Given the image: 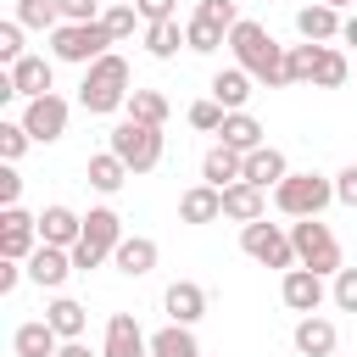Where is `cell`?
Instances as JSON below:
<instances>
[{"label": "cell", "mask_w": 357, "mask_h": 357, "mask_svg": "<svg viewBox=\"0 0 357 357\" xmlns=\"http://www.w3.org/2000/svg\"><path fill=\"white\" fill-rule=\"evenodd\" d=\"M229 50H234V67H245L257 84H268V89L284 84V45H273V33L262 22L240 17L234 33H229Z\"/></svg>", "instance_id": "cell-1"}, {"label": "cell", "mask_w": 357, "mask_h": 357, "mask_svg": "<svg viewBox=\"0 0 357 357\" xmlns=\"http://www.w3.org/2000/svg\"><path fill=\"white\" fill-rule=\"evenodd\" d=\"M128 95H134V73H128V61H123L117 50H106L100 61L84 67V84H78V106H84V112L106 117V112L128 106Z\"/></svg>", "instance_id": "cell-2"}, {"label": "cell", "mask_w": 357, "mask_h": 357, "mask_svg": "<svg viewBox=\"0 0 357 357\" xmlns=\"http://www.w3.org/2000/svg\"><path fill=\"white\" fill-rule=\"evenodd\" d=\"M290 245H296V262L312 268V273H324V279L346 268V262H340V240H335V229L318 223V218H296V223H290Z\"/></svg>", "instance_id": "cell-3"}, {"label": "cell", "mask_w": 357, "mask_h": 357, "mask_svg": "<svg viewBox=\"0 0 357 357\" xmlns=\"http://www.w3.org/2000/svg\"><path fill=\"white\" fill-rule=\"evenodd\" d=\"M117 245H123V218H117L112 206H95V212L84 218V240L73 245V268L89 273V268H100Z\"/></svg>", "instance_id": "cell-4"}, {"label": "cell", "mask_w": 357, "mask_h": 357, "mask_svg": "<svg viewBox=\"0 0 357 357\" xmlns=\"http://www.w3.org/2000/svg\"><path fill=\"white\" fill-rule=\"evenodd\" d=\"M329 201H335V178H324V173H290L273 190V206L284 218H318Z\"/></svg>", "instance_id": "cell-5"}, {"label": "cell", "mask_w": 357, "mask_h": 357, "mask_svg": "<svg viewBox=\"0 0 357 357\" xmlns=\"http://www.w3.org/2000/svg\"><path fill=\"white\" fill-rule=\"evenodd\" d=\"M106 45H117V39L106 33V22H61V28L50 33L56 61H78V67L100 61V56H106Z\"/></svg>", "instance_id": "cell-6"}, {"label": "cell", "mask_w": 357, "mask_h": 357, "mask_svg": "<svg viewBox=\"0 0 357 357\" xmlns=\"http://www.w3.org/2000/svg\"><path fill=\"white\" fill-rule=\"evenodd\" d=\"M106 151H117V156L128 162V173H151V167L162 162V128L123 117V123L112 128V145H106Z\"/></svg>", "instance_id": "cell-7"}, {"label": "cell", "mask_w": 357, "mask_h": 357, "mask_svg": "<svg viewBox=\"0 0 357 357\" xmlns=\"http://www.w3.org/2000/svg\"><path fill=\"white\" fill-rule=\"evenodd\" d=\"M240 245H245V257L251 262H262V268H301L296 262V245H290V234L279 229V223H268V218H257V223H245L240 229Z\"/></svg>", "instance_id": "cell-8"}, {"label": "cell", "mask_w": 357, "mask_h": 357, "mask_svg": "<svg viewBox=\"0 0 357 357\" xmlns=\"http://www.w3.org/2000/svg\"><path fill=\"white\" fill-rule=\"evenodd\" d=\"M39 251V218H28L22 206H6L0 212V257L6 262H28Z\"/></svg>", "instance_id": "cell-9"}, {"label": "cell", "mask_w": 357, "mask_h": 357, "mask_svg": "<svg viewBox=\"0 0 357 357\" xmlns=\"http://www.w3.org/2000/svg\"><path fill=\"white\" fill-rule=\"evenodd\" d=\"M67 117H73V106H67L61 95H39V100H28L22 128H28L39 145H50V139H61V134H67Z\"/></svg>", "instance_id": "cell-10"}, {"label": "cell", "mask_w": 357, "mask_h": 357, "mask_svg": "<svg viewBox=\"0 0 357 357\" xmlns=\"http://www.w3.org/2000/svg\"><path fill=\"white\" fill-rule=\"evenodd\" d=\"M279 296H284V307L290 312H318L324 307V273H312V268H290L284 273V284H279Z\"/></svg>", "instance_id": "cell-11"}, {"label": "cell", "mask_w": 357, "mask_h": 357, "mask_svg": "<svg viewBox=\"0 0 357 357\" xmlns=\"http://www.w3.org/2000/svg\"><path fill=\"white\" fill-rule=\"evenodd\" d=\"M100 357H151V340L139 335L134 312H112V318H106V346H100Z\"/></svg>", "instance_id": "cell-12"}, {"label": "cell", "mask_w": 357, "mask_h": 357, "mask_svg": "<svg viewBox=\"0 0 357 357\" xmlns=\"http://www.w3.org/2000/svg\"><path fill=\"white\" fill-rule=\"evenodd\" d=\"M340 28H346V17H340L335 6H324V0H312V6L296 11V33H301L307 45H329V39H340Z\"/></svg>", "instance_id": "cell-13"}, {"label": "cell", "mask_w": 357, "mask_h": 357, "mask_svg": "<svg viewBox=\"0 0 357 357\" xmlns=\"http://www.w3.org/2000/svg\"><path fill=\"white\" fill-rule=\"evenodd\" d=\"M67 273H78V268H73V251H61V245H45V240H39V251L28 257V279H33V284H45V290H61V284H67Z\"/></svg>", "instance_id": "cell-14"}, {"label": "cell", "mask_w": 357, "mask_h": 357, "mask_svg": "<svg viewBox=\"0 0 357 357\" xmlns=\"http://www.w3.org/2000/svg\"><path fill=\"white\" fill-rule=\"evenodd\" d=\"M245 178V156L240 151H229L223 139L201 156V184H212V190H229V184H240Z\"/></svg>", "instance_id": "cell-15"}, {"label": "cell", "mask_w": 357, "mask_h": 357, "mask_svg": "<svg viewBox=\"0 0 357 357\" xmlns=\"http://www.w3.org/2000/svg\"><path fill=\"white\" fill-rule=\"evenodd\" d=\"M39 240L73 251V245L84 240V218H78L73 206H45V212H39Z\"/></svg>", "instance_id": "cell-16"}, {"label": "cell", "mask_w": 357, "mask_h": 357, "mask_svg": "<svg viewBox=\"0 0 357 357\" xmlns=\"http://www.w3.org/2000/svg\"><path fill=\"white\" fill-rule=\"evenodd\" d=\"M162 307H167V318H173V324H184V329H190V324L206 312V290H201L195 279H173V284H167V296H162Z\"/></svg>", "instance_id": "cell-17"}, {"label": "cell", "mask_w": 357, "mask_h": 357, "mask_svg": "<svg viewBox=\"0 0 357 357\" xmlns=\"http://www.w3.org/2000/svg\"><path fill=\"white\" fill-rule=\"evenodd\" d=\"M11 73V89L17 95H28V100H39V95H56L50 84H56V73H50V61L45 56H22L17 67H6Z\"/></svg>", "instance_id": "cell-18"}, {"label": "cell", "mask_w": 357, "mask_h": 357, "mask_svg": "<svg viewBox=\"0 0 357 357\" xmlns=\"http://www.w3.org/2000/svg\"><path fill=\"white\" fill-rule=\"evenodd\" d=\"M156 240L151 234H123V245L112 251V262H117V273H128V279H139V273H151L156 268Z\"/></svg>", "instance_id": "cell-19"}, {"label": "cell", "mask_w": 357, "mask_h": 357, "mask_svg": "<svg viewBox=\"0 0 357 357\" xmlns=\"http://www.w3.org/2000/svg\"><path fill=\"white\" fill-rule=\"evenodd\" d=\"M290 178V162H284V151H273V145H262V151H251L245 156V184H257V190H279Z\"/></svg>", "instance_id": "cell-20"}, {"label": "cell", "mask_w": 357, "mask_h": 357, "mask_svg": "<svg viewBox=\"0 0 357 357\" xmlns=\"http://www.w3.org/2000/svg\"><path fill=\"white\" fill-rule=\"evenodd\" d=\"M335 324L329 318H318V312H307L301 324H296V351L301 357H335Z\"/></svg>", "instance_id": "cell-21"}, {"label": "cell", "mask_w": 357, "mask_h": 357, "mask_svg": "<svg viewBox=\"0 0 357 357\" xmlns=\"http://www.w3.org/2000/svg\"><path fill=\"white\" fill-rule=\"evenodd\" d=\"M251 73L245 67H223L218 78H212V100L223 106V112H245V100H251Z\"/></svg>", "instance_id": "cell-22"}, {"label": "cell", "mask_w": 357, "mask_h": 357, "mask_svg": "<svg viewBox=\"0 0 357 357\" xmlns=\"http://www.w3.org/2000/svg\"><path fill=\"white\" fill-rule=\"evenodd\" d=\"M178 218H184V223H218V218H223V190H212V184L184 190V195H178Z\"/></svg>", "instance_id": "cell-23"}, {"label": "cell", "mask_w": 357, "mask_h": 357, "mask_svg": "<svg viewBox=\"0 0 357 357\" xmlns=\"http://www.w3.org/2000/svg\"><path fill=\"white\" fill-rule=\"evenodd\" d=\"M11 351H17V357H56V351H61V335H56L45 318H33V324H22V329L11 335Z\"/></svg>", "instance_id": "cell-24"}, {"label": "cell", "mask_w": 357, "mask_h": 357, "mask_svg": "<svg viewBox=\"0 0 357 357\" xmlns=\"http://www.w3.org/2000/svg\"><path fill=\"white\" fill-rule=\"evenodd\" d=\"M218 134H223V145H229V151H240V156H251V151H262V123H257L251 112H229Z\"/></svg>", "instance_id": "cell-25"}, {"label": "cell", "mask_w": 357, "mask_h": 357, "mask_svg": "<svg viewBox=\"0 0 357 357\" xmlns=\"http://www.w3.org/2000/svg\"><path fill=\"white\" fill-rule=\"evenodd\" d=\"M45 324H50L61 340H84V324H89V312H84L73 296H56V301L45 307Z\"/></svg>", "instance_id": "cell-26"}, {"label": "cell", "mask_w": 357, "mask_h": 357, "mask_svg": "<svg viewBox=\"0 0 357 357\" xmlns=\"http://www.w3.org/2000/svg\"><path fill=\"white\" fill-rule=\"evenodd\" d=\"M84 178H89V184H95L100 195H112V190H123V178H128V162H123L117 151H100V156H89Z\"/></svg>", "instance_id": "cell-27"}, {"label": "cell", "mask_w": 357, "mask_h": 357, "mask_svg": "<svg viewBox=\"0 0 357 357\" xmlns=\"http://www.w3.org/2000/svg\"><path fill=\"white\" fill-rule=\"evenodd\" d=\"M223 218H234V223H257V218H262V190L245 184V178L229 184V190H223Z\"/></svg>", "instance_id": "cell-28"}, {"label": "cell", "mask_w": 357, "mask_h": 357, "mask_svg": "<svg viewBox=\"0 0 357 357\" xmlns=\"http://www.w3.org/2000/svg\"><path fill=\"white\" fill-rule=\"evenodd\" d=\"M151 357H201V346H195V335L184 324H167V329L151 335Z\"/></svg>", "instance_id": "cell-29"}, {"label": "cell", "mask_w": 357, "mask_h": 357, "mask_svg": "<svg viewBox=\"0 0 357 357\" xmlns=\"http://www.w3.org/2000/svg\"><path fill=\"white\" fill-rule=\"evenodd\" d=\"M178 45H184L178 17H173V22H145V50H151L156 61H173V56H178Z\"/></svg>", "instance_id": "cell-30"}, {"label": "cell", "mask_w": 357, "mask_h": 357, "mask_svg": "<svg viewBox=\"0 0 357 357\" xmlns=\"http://www.w3.org/2000/svg\"><path fill=\"white\" fill-rule=\"evenodd\" d=\"M318 56H324V45H290L284 50V84H312Z\"/></svg>", "instance_id": "cell-31"}, {"label": "cell", "mask_w": 357, "mask_h": 357, "mask_svg": "<svg viewBox=\"0 0 357 357\" xmlns=\"http://www.w3.org/2000/svg\"><path fill=\"white\" fill-rule=\"evenodd\" d=\"M128 117L162 128V123H167V95H162V89H134V95H128Z\"/></svg>", "instance_id": "cell-32"}, {"label": "cell", "mask_w": 357, "mask_h": 357, "mask_svg": "<svg viewBox=\"0 0 357 357\" xmlns=\"http://www.w3.org/2000/svg\"><path fill=\"white\" fill-rule=\"evenodd\" d=\"M17 22L56 33V28H61V6H56V0H17Z\"/></svg>", "instance_id": "cell-33"}, {"label": "cell", "mask_w": 357, "mask_h": 357, "mask_svg": "<svg viewBox=\"0 0 357 357\" xmlns=\"http://www.w3.org/2000/svg\"><path fill=\"white\" fill-rule=\"evenodd\" d=\"M184 45H190V50H201V56H212L218 45H229V33H223V28H212V22H201V17H190V22H184Z\"/></svg>", "instance_id": "cell-34"}, {"label": "cell", "mask_w": 357, "mask_h": 357, "mask_svg": "<svg viewBox=\"0 0 357 357\" xmlns=\"http://www.w3.org/2000/svg\"><path fill=\"white\" fill-rule=\"evenodd\" d=\"M346 73H351V67H346V56H340L335 45H324V56H318V73H312V84H318V89H340V84H346Z\"/></svg>", "instance_id": "cell-35"}, {"label": "cell", "mask_w": 357, "mask_h": 357, "mask_svg": "<svg viewBox=\"0 0 357 357\" xmlns=\"http://www.w3.org/2000/svg\"><path fill=\"white\" fill-rule=\"evenodd\" d=\"M195 17H201V22H212V28H223V33H234L240 6H234V0H201V6H195Z\"/></svg>", "instance_id": "cell-36"}, {"label": "cell", "mask_w": 357, "mask_h": 357, "mask_svg": "<svg viewBox=\"0 0 357 357\" xmlns=\"http://www.w3.org/2000/svg\"><path fill=\"white\" fill-rule=\"evenodd\" d=\"M100 22H106V33H112V39H128V33H134V28L145 22V17H139L134 6H112V11L100 17Z\"/></svg>", "instance_id": "cell-37"}, {"label": "cell", "mask_w": 357, "mask_h": 357, "mask_svg": "<svg viewBox=\"0 0 357 357\" xmlns=\"http://www.w3.org/2000/svg\"><path fill=\"white\" fill-rule=\"evenodd\" d=\"M22 56H28V50H22V22L11 17V22H0V61H6V67H17Z\"/></svg>", "instance_id": "cell-38"}, {"label": "cell", "mask_w": 357, "mask_h": 357, "mask_svg": "<svg viewBox=\"0 0 357 357\" xmlns=\"http://www.w3.org/2000/svg\"><path fill=\"white\" fill-rule=\"evenodd\" d=\"M223 117H229V112H223L218 100H195V106H190V128H201V134H218Z\"/></svg>", "instance_id": "cell-39"}, {"label": "cell", "mask_w": 357, "mask_h": 357, "mask_svg": "<svg viewBox=\"0 0 357 357\" xmlns=\"http://www.w3.org/2000/svg\"><path fill=\"white\" fill-rule=\"evenodd\" d=\"M28 139H33V134H28L22 123H0V162H17V156L28 151Z\"/></svg>", "instance_id": "cell-40"}, {"label": "cell", "mask_w": 357, "mask_h": 357, "mask_svg": "<svg viewBox=\"0 0 357 357\" xmlns=\"http://www.w3.org/2000/svg\"><path fill=\"white\" fill-rule=\"evenodd\" d=\"M329 296H335V307H340V312H357V268H340Z\"/></svg>", "instance_id": "cell-41"}, {"label": "cell", "mask_w": 357, "mask_h": 357, "mask_svg": "<svg viewBox=\"0 0 357 357\" xmlns=\"http://www.w3.org/2000/svg\"><path fill=\"white\" fill-rule=\"evenodd\" d=\"M61 6V22H100V0H56Z\"/></svg>", "instance_id": "cell-42"}, {"label": "cell", "mask_w": 357, "mask_h": 357, "mask_svg": "<svg viewBox=\"0 0 357 357\" xmlns=\"http://www.w3.org/2000/svg\"><path fill=\"white\" fill-rule=\"evenodd\" d=\"M335 201H340V206H357V162L335 173Z\"/></svg>", "instance_id": "cell-43"}, {"label": "cell", "mask_w": 357, "mask_h": 357, "mask_svg": "<svg viewBox=\"0 0 357 357\" xmlns=\"http://www.w3.org/2000/svg\"><path fill=\"white\" fill-rule=\"evenodd\" d=\"M173 6H178V0H134V11H139L145 22H173Z\"/></svg>", "instance_id": "cell-44"}, {"label": "cell", "mask_w": 357, "mask_h": 357, "mask_svg": "<svg viewBox=\"0 0 357 357\" xmlns=\"http://www.w3.org/2000/svg\"><path fill=\"white\" fill-rule=\"evenodd\" d=\"M17 195H22V178H17V167L6 162V167H0V206H17Z\"/></svg>", "instance_id": "cell-45"}, {"label": "cell", "mask_w": 357, "mask_h": 357, "mask_svg": "<svg viewBox=\"0 0 357 357\" xmlns=\"http://www.w3.org/2000/svg\"><path fill=\"white\" fill-rule=\"evenodd\" d=\"M22 273H28L22 262H6V257H0V296H11V290L22 284Z\"/></svg>", "instance_id": "cell-46"}, {"label": "cell", "mask_w": 357, "mask_h": 357, "mask_svg": "<svg viewBox=\"0 0 357 357\" xmlns=\"http://www.w3.org/2000/svg\"><path fill=\"white\" fill-rule=\"evenodd\" d=\"M56 357H100V351H89L84 340H61V351H56Z\"/></svg>", "instance_id": "cell-47"}, {"label": "cell", "mask_w": 357, "mask_h": 357, "mask_svg": "<svg viewBox=\"0 0 357 357\" xmlns=\"http://www.w3.org/2000/svg\"><path fill=\"white\" fill-rule=\"evenodd\" d=\"M340 39H346V45H357V11L346 17V28H340Z\"/></svg>", "instance_id": "cell-48"}, {"label": "cell", "mask_w": 357, "mask_h": 357, "mask_svg": "<svg viewBox=\"0 0 357 357\" xmlns=\"http://www.w3.org/2000/svg\"><path fill=\"white\" fill-rule=\"evenodd\" d=\"M324 6H335V11H346V6H351V0H324Z\"/></svg>", "instance_id": "cell-49"}]
</instances>
